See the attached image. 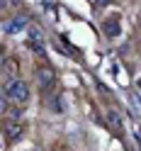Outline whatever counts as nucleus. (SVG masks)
<instances>
[{"mask_svg": "<svg viewBox=\"0 0 141 151\" xmlns=\"http://www.w3.org/2000/svg\"><path fill=\"white\" fill-rule=\"evenodd\" d=\"M29 100V86L24 81L15 78L10 83H5V102H12V105H22V102Z\"/></svg>", "mask_w": 141, "mask_h": 151, "instance_id": "1", "label": "nucleus"}, {"mask_svg": "<svg viewBox=\"0 0 141 151\" xmlns=\"http://www.w3.org/2000/svg\"><path fill=\"white\" fill-rule=\"evenodd\" d=\"M119 32H122L119 15H112V17H107V20L102 22V34H105L107 39H115V37H119Z\"/></svg>", "mask_w": 141, "mask_h": 151, "instance_id": "2", "label": "nucleus"}, {"mask_svg": "<svg viewBox=\"0 0 141 151\" xmlns=\"http://www.w3.org/2000/svg\"><path fill=\"white\" fill-rule=\"evenodd\" d=\"M54 81H56V76L51 68H39L37 71V88L39 90H49L54 86Z\"/></svg>", "mask_w": 141, "mask_h": 151, "instance_id": "3", "label": "nucleus"}, {"mask_svg": "<svg viewBox=\"0 0 141 151\" xmlns=\"http://www.w3.org/2000/svg\"><path fill=\"white\" fill-rule=\"evenodd\" d=\"M22 137V127L17 124V119H7L5 122V139L7 141H17Z\"/></svg>", "mask_w": 141, "mask_h": 151, "instance_id": "4", "label": "nucleus"}, {"mask_svg": "<svg viewBox=\"0 0 141 151\" xmlns=\"http://www.w3.org/2000/svg\"><path fill=\"white\" fill-rule=\"evenodd\" d=\"M107 122H110V127L117 132V137H124V127H122V119H119L117 110H107Z\"/></svg>", "mask_w": 141, "mask_h": 151, "instance_id": "5", "label": "nucleus"}, {"mask_svg": "<svg viewBox=\"0 0 141 151\" xmlns=\"http://www.w3.org/2000/svg\"><path fill=\"white\" fill-rule=\"evenodd\" d=\"M3 76H5V83L15 81V76H17V63H15L12 59H3Z\"/></svg>", "mask_w": 141, "mask_h": 151, "instance_id": "6", "label": "nucleus"}, {"mask_svg": "<svg viewBox=\"0 0 141 151\" xmlns=\"http://www.w3.org/2000/svg\"><path fill=\"white\" fill-rule=\"evenodd\" d=\"M29 46L37 49L39 54H44V49H42V29H37V27L29 29Z\"/></svg>", "mask_w": 141, "mask_h": 151, "instance_id": "7", "label": "nucleus"}, {"mask_svg": "<svg viewBox=\"0 0 141 151\" xmlns=\"http://www.w3.org/2000/svg\"><path fill=\"white\" fill-rule=\"evenodd\" d=\"M24 27H27V17H15L12 22H7V24H5V32H7V34H15V32L24 29Z\"/></svg>", "mask_w": 141, "mask_h": 151, "instance_id": "8", "label": "nucleus"}, {"mask_svg": "<svg viewBox=\"0 0 141 151\" xmlns=\"http://www.w3.org/2000/svg\"><path fill=\"white\" fill-rule=\"evenodd\" d=\"M112 3V0H92V5H95V10H100V7H107Z\"/></svg>", "mask_w": 141, "mask_h": 151, "instance_id": "9", "label": "nucleus"}, {"mask_svg": "<svg viewBox=\"0 0 141 151\" xmlns=\"http://www.w3.org/2000/svg\"><path fill=\"white\" fill-rule=\"evenodd\" d=\"M7 3H12V5H17V3H20V0H7Z\"/></svg>", "mask_w": 141, "mask_h": 151, "instance_id": "10", "label": "nucleus"}]
</instances>
